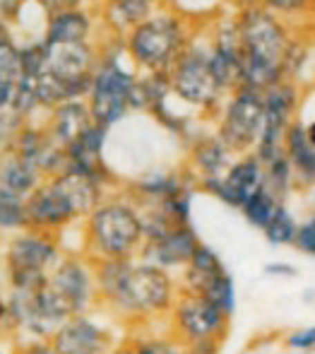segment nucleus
<instances>
[{"mask_svg": "<svg viewBox=\"0 0 315 354\" xmlns=\"http://www.w3.org/2000/svg\"><path fill=\"white\" fill-rule=\"evenodd\" d=\"M198 34L195 22L181 10L164 5L123 39L128 58L140 73H169Z\"/></svg>", "mask_w": 315, "mask_h": 354, "instance_id": "nucleus-5", "label": "nucleus"}, {"mask_svg": "<svg viewBox=\"0 0 315 354\" xmlns=\"http://www.w3.org/2000/svg\"><path fill=\"white\" fill-rule=\"evenodd\" d=\"M44 176L39 174L37 167L19 157L15 149L0 157V193H12L19 198H29L39 188Z\"/></svg>", "mask_w": 315, "mask_h": 354, "instance_id": "nucleus-25", "label": "nucleus"}, {"mask_svg": "<svg viewBox=\"0 0 315 354\" xmlns=\"http://www.w3.org/2000/svg\"><path fill=\"white\" fill-rule=\"evenodd\" d=\"M238 154L229 147L217 133H200L195 140L188 142V162L186 169L193 174L195 183L202 178L224 176L227 169L233 164Z\"/></svg>", "mask_w": 315, "mask_h": 354, "instance_id": "nucleus-19", "label": "nucleus"}, {"mask_svg": "<svg viewBox=\"0 0 315 354\" xmlns=\"http://www.w3.org/2000/svg\"><path fill=\"white\" fill-rule=\"evenodd\" d=\"M99 51L87 104L99 126L113 128L133 113V89L140 71L128 58L123 39L102 32Z\"/></svg>", "mask_w": 315, "mask_h": 354, "instance_id": "nucleus-6", "label": "nucleus"}, {"mask_svg": "<svg viewBox=\"0 0 315 354\" xmlns=\"http://www.w3.org/2000/svg\"><path fill=\"white\" fill-rule=\"evenodd\" d=\"M282 203H284L282 198H279L277 193H274L272 188L265 183L262 188H258V191H255L253 196L248 198L246 203H243V207L238 212L243 214V219H246L251 227H255V229H260V232H262Z\"/></svg>", "mask_w": 315, "mask_h": 354, "instance_id": "nucleus-28", "label": "nucleus"}, {"mask_svg": "<svg viewBox=\"0 0 315 354\" xmlns=\"http://www.w3.org/2000/svg\"><path fill=\"white\" fill-rule=\"evenodd\" d=\"M200 243L202 241H200L193 224H171L157 239L144 241L140 258L164 268V270H183L190 263V258L195 256Z\"/></svg>", "mask_w": 315, "mask_h": 354, "instance_id": "nucleus-17", "label": "nucleus"}, {"mask_svg": "<svg viewBox=\"0 0 315 354\" xmlns=\"http://www.w3.org/2000/svg\"><path fill=\"white\" fill-rule=\"evenodd\" d=\"M97 32H102L97 10H94V12H89L84 5H79V8L51 10V17H48L44 41H46V44L99 41Z\"/></svg>", "mask_w": 315, "mask_h": 354, "instance_id": "nucleus-21", "label": "nucleus"}, {"mask_svg": "<svg viewBox=\"0 0 315 354\" xmlns=\"http://www.w3.org/2000/svg\"><path fill=\"white\" fill-rule=\"evenodd\" d=\"M262 186H265V164L255 152L238 154L224 176L198 181V191L214 196L217 201H222L224 205L233 207V210H241L243 203Z\"/></svg>", "mask_w": 315, "mask_h": 354, "instance_id": "nucleus-14", "label": "nucleus"}, {"mask_svg": "<svg viewBox=\"0 0 315 354\" xmlns=\"http://www.w3.org/2000/svg\"><path fill=\"white\" fill-rule=\"evenodd\" d=\"M284 154L292 162L294 176H296V188L306 191L315 188V145L308 140L306 123L298 118L287 131L284 138Z\"/></svg>", "mask_w": 315, "mask_h": 354, "instance_id": "nucleus-24", "label": "nucleus"}, {"mask_svg": "<svg viewBox=\"0 0 315 354\" xmlns=\"http://www.w3.org/2000/svg\"><path fill=\"white\" fill-rule=\"evenodd\" d=\"M22 0H0V29H8L12 34V24L17 17V10Z\"/></svg>", "mask_w": 315, "mask_h": 354, "instance_id": "nucleus-38", "label": "nucleus"}, {"mask_svg": "<svg viewBox=\"0 0 315 354\" xmlns=\"http://www.w3.org/2000/svg\"><path fill=\"white\" fill-rule=\"evenodd\" d=\"M265 272L269 277H296V268L292 263H284V261H277V263H267L265 266Z\"/></svg>", "mask_w": 315, "mask_h": 354, "instance_id": "nucleus-40", "label": "nucleus"}, {"mask_svg": "<svg viewBox=\"0 0 315 354\" xmlns=\"http://www.w3.org/2000/svg\"><path fill=\"white\" fill-rule=\"evenodd\" d=\"M233 12L243 44L241 84L265 92L284 82V56L301 29L284 22L260 0H238Z\"/></svg>", "mask_w": 315, "mask_h": 354, "instance_id": "nucleus-2", "label": "nucleus"}, {"mask_svg": "<svg viewBox=\"0 0 315 354\" xmlns=\"http://www.w3.org/2000/svg\"><path fill=\"white\" fill-rule=\"evenodd\" d=\"M229 321L231 316H227L217 304L186 289H181L171 308L173 335L181 345H204V342L222 345L229 335Z\"/></svg>", "mask_w": 315, "mask_h": 354, "instance_id": "nucleus-10", "label": "nucleus"}, {"mask_svg": "<svg viewBox=\"0 0 315 354\" xmlns=\"http://www.w3.org/2000/svg\"><path fill=\"white\" fill-rule=\"evenodd\" d=\"M166 5V0H99L97 17L104 34L126 39L135 27Z\"/></svg>", "mask_w": 315, "mask_h": 354, "instance_id": "nucleus-18", "label": "nucleus"}, {"mask_svg": "<svg viewBox=\"0 0 315 354\" xmlns=\"http://www.w3.org/2000/svg\"><path fill=\"white\" fill-rule=\"evenodd\" d=\"M198 188H186V191L176 193V196L166 198L164 203L154 205L171 224H190V212H193V198Z\"/></svg>", "mask_w": 315, "mask_h": 354, "instance_id": "nucleus-34", "label": "nucleus"}, {"mask_svg": "<svg viewBox=\"0 0 315 354\" xmlns=\"http://www.w3.org/2000/svg\"><path fill=\"white\" fill-rule=\"evenodd\" d=\"M219 342H204V345H171L164 354H219Z\"/></svg>", "mask_w": 315, "mask_h": 354, "instance_id": "nucleus-37", "label": "nucleus"}, {"mask_svg": "<svg viewBox=\"0 0 315 354\" xmlns=\"http://www.w3.org/2000/svg\"><path fill=\"white\" fill-rule=\"evenodd\" d=\"M287 347L298 352H315V326L301 328V330H294L292 335H287Z\"/></svg>", "mask_w": 315, "mask_h": 354, "instance_id": "nucleus-36", "label": "nucleus"}, {"mask_svg": "<svg viewBox=\"0 0 315 354\" xmlns=\"http://www.w3.org/2000/svg\"><path fill=\"white\" fill-rule=\"evenodd\" d=\"M214 133L236 154L253 152L265 121V92L238 84L214 113Z\"/></svg>", "mask_w": 315, "mask_h": 354, "instance_id": "nucleus-9", "label": "nucleus"}, {"mask_svg": "<svg viewBox=\"0 0 315 354\" xmlns=\"http://www.w3.org/2000/svg\"><path fill=\"white\" fill-rule=\"evenodd\" d=\"M10 149H15L19 157L27 159L32 167H37L44 178L56 176L68 167L65 147L53 140L44 123H22L15 133Z\"/></svg>", "mask_w": 315, "mask_h": 354, "instance_id": "nucleus-15", "label": "nucleus"}, {"mask_svg": "<svg viewBox=\"0 0 315 354\" xmlns=\"http://www.w3.org/2000/svg\"><path fill=\"white\" fill-rule=\"evenodd\" d=\"M0 354H5V352H3V350H0Z\"/></svg>", "mask_w": 315, "mask_h": 354, "instance_id": "nucleus-44", "label": "nucleus"}, {"mask_svg": "<svg viewBox=\"0 0 315 354\" xmlns=\"http://www.w3.org/2000/svg\"><path fill=\"white\" fill-rule=\"evenodd\" d=\"M209 39V68L217 77L224 92H231L241 84V63H243V44L238 32L236 12L219 15L214 22L204 27Z\"/></svg>", "mask_w": 315, "mask_h": 354, "instance_id": "nucleus-13", "label": "nucleus"}, {"mask_svg": "<svg viewBox=\"0 0 315 354\" xmlns=\"http://www.w3.org/2000/svg\"><path fill=\"white\" fill-rule=\"evenodd\" d=\"M94 121L92 109H89L87 99H70L58 106H53L51 111H46V131L51 133V138L61 147H68L73 140H77L84 131H87Z\"/></svg>", "mask_w": 315, "mask_h": 354, "instance_id": "nucleus-23", "label": "nucleus"}, {"mask_svg": "<svg viewBox=\"0 0 315 354\" xmlns=\"http://www.w3.org/2000/svg\"><path fill=\"white\" fill-rule=\"evenodd\" d=\"M29 229L27 217V198L0 193V234H17Z\"/></svg>", "mask_w": 315, "mask_h": 354, "instance_id": "nucleus-30", "label": "nucleus"}, {"mask_svg": "<svg viewBox=\"0 0 315 354\" xmlns=\"http://www.w3.org/2000/svg\"><path fill=\"white\" fill-rule=\"evenodd\" d=\"M48 289L70 316L92 311L94 304H99L94 261L84 253H65L48 275Z\"/></svg>", "mask_w": 315, "mask_h": 354, "instance_id": "nucleus-12", "label": "nucleus"}, {"mask_svg": "<svg viewBox=\"0 0 315 354\" xmlns=\"http://www.w3.org/2000/svg\"><path fill=\"white\" fill-rule=\"evenodd\" d=\"M301 118V116H298ZM303 123H306V133H308V140L315 145V116L313 118H301Z\"/></svg>", "mask_w": 315, "mask_h": 354, "instance_id": "nucleus-43", "label": "nucleus"}, {"mask_svg": "<svg viewBox=\"0 0 315 354\" xmlns=\"http://www.w3.org/2000/svg\"><path fill=\"white\" fill-rule=\"evenodd\" d=\"M202 297L209 299L212 304H217L227 316H233L236 313V284H233L231 272L224 270L219 277H214L202 292Z\"/></svg>", "mask_w": 315, "mask_h": 354, "instance_id": "nucleus-33", "label": "nucleus"}, {"mask_svg": "<svg viewBox=\"0 0 315 354\" xmlns=\"http://www.w3.org/2000/svg\"><path fill=\"white\" fill-rule=\"evenodd\" d=\"M227 270L219 258V253L214 248H209L207 243H200L195 256L190 258V263L181 270V289L193 294H202L207 289V284L219 277Z\"/></svg>", "mask_w": 315, "mask_h": 354, "instance_id": "nucleus-26", "label": "nucleus"}, {"mask_svg": "<svg viewBox=\"0 0 315 354\" xmlns=\"http://www.w3.org/2000/svg\"><path fill=\"white\" fill-rule=\"evenodd\" d=\"M296 232H298V219L289 210L287 201L277 207V212L272 214L267 227L262 229L265 239H267V243H272V246H294Z\"/></svg>", "mask_w": 315, "mask_h": 354, "instance_id": "nucleus-29", "label": "nucleus"}, {"mask_svg": "<svg viewBox=\"0 0 315 354\" xmlns=\"http://www.w3.org/2000/svg\"><path fill=\"white\" fill-rule=\"evenodd\" d=\"M99 304L128 321H147L171 313L181 287L171 270L147 263L142 258L94 261Z\"/></svg>", "mask_w": 315, "mask_h": 354, "instance_id": "nucleus-1", "label": "nucleus"}, {"mask_svg": "<svg viewBox=\"0 0 315 354\" xmlns=\"http://www.w3.org/2000/svg\"><path fill=\"white\" fill-rule=\"evenodd\" d=\"M292 248L301 253V256L315 258V212L298 222V232H296V239H294Z\"/></svg>", "mask_w": 315, "mask_h": 354, "instance_id": "nucleus-35", "label": "nucleus"}, {"mask_svg": "<svg viewBox=\"0 0 315 354\" xmlns=\"http://www.w3.org/2000/svg\"><path fill=\"white\" fill-rule=\"evenodd\" d=\"M301 102V84L292 82V80H284V82L265 89L262 133H260V140L253 149L262 159V164L284 154V138H287L289 128L294 126V121H298Z\"/></svg>", "mask_w": 315, "mask_h": 354, "instance_id": "nucleus-11", "label": "nucleus"}, {"mask_svg": "<svg viewBox=\"0 0 315 354\" xmlns=\"http://www.w3.org/2000/svg\"><path fill=\"white\" fill-rule=\"evenodd\" d=\"M169 82L176 102H181L188 111L214 118L227 92L219 87L209 68V39L204 29H198L190 46L173 63V68L169 71Z\"/></svg>", "mask_w": 315, "mask_h": 354, "instance_id": "nucleus-7", "label": "nucleus"}, {"mask_svg": "<svg viewBox=\"0 0 315 354\" xmlns=\"http://www.w3.org/2000/svg\"><path fill=\"white\" fill-rule=\"evenodd\" d=\"M19 354H61L53 347L51 340H29V345H24Z\"/></svg>", "mask_w": 315, "mask_h": 354, "instance_id": "nucleus-39", "label": "nucleus"}, {"mask_svg": "<svg viewBox=\"0 0 315 354\" xmlns=\"http://www.w3.org/2000/svg\"><path fill=\"white\" fill-rule=\"evenodd\" d=\"M265 183L277 193L282 201H287V196L296 188V176H294L292 162L287 159V154H279V157L269 159L265 164Z\"/></svg>", "mask_w": 315, "mask_h": 354, "instance_id": "nucleus-31", "label": "nucleus"}, {"mask_svg": "<svg viewBox=\"0 0 315 354\" xmlns=\"http://www.w3.org/2000/svg\"><path fill=\"white\" fill-rule=\"evenodd\" d=\"M51 342L61 354H111L113 337L108 328L97 323L89 313H77L58 326Z\"/></svg>", "mask_w": 315, "mask_h": 354, "instance_id": "nucleus-16", "label": "nucleus"}, {"mask_svg": "<svg viewBox=\"0 0 315 354\" xmlns=\"http://www.w3.org/2000/svg\"><path fill=\"white\" fill-rule=\"evenodd\" d=\"M113 183L75 169H63L56 176L44 178L27 198L29 229L61 236L65 229L79 224L102 205Z\"/></svg>", "mask_w": 315, "mask_h": 354, "instance_id": "nucleus-3", "label": "nucleus"}, {"mask_svg": "<svg viewBox=\"0 0 315 354\" xmlns=\"http://www.w3.org/2000/svg\"><path fill=\"white\" fill-rule=\"evenodd\" d=\"M186 188H198L193 174L186 167L181 171H152L135 178L126 186V193L137 203L140 207H154L164 203L166 198L186 191Z\"/></svg>", "mask_w": 315, "mask_h": 354, "instance_id": "nucleus-22", "label": "nucleus"}, {"mask_svg": "<svg viewBox=\"0 0 315 354\" xmlns=\"http://www.w3.org/2000/svg\"><path fill=\"white\" fill-rule=\"evenodd\" d=\"M82 253L92 261L140 258L144 248V219L140 205L128 196H106L82 219Z\"/></svg>", "mask_w": 315, "mask_h": 354, "instance_id": "nucleus-4", "label": "nucleus"}, {"mask_svg": "<svg viewBox=\"0 0 315 354\" xmlns=\"http://www.w3.org/2000/svg\"><path fill=\"white\" fill-rule=\"evenodd\" d=\"M111 128L92 123L77 140H73L65 147V169H75V171L92 174V176L106 178V181H116L111 169L104 162V147H106V138Z\"/></svg>", "mask_w": 315, "mask_h": 354, "instance_id": "nucleus-20", "label": "nucleus"}, {"mask_svg": "<svg viewBox=\"0 0 315 354\" xmlns=\"http://www.w3.org/2000/svg\"><path fill=\"white\" fill-rule=\"evenodd\" d=\"M0 330H15L12 321H10V311H8V299L0 297Z\"/></svg>", "mask_w": 315, "mask_h": 354, "instance_id": "nucleus-41", "label": "nucleus"}, {"mask_svg": "<svg viewBox=\"0 0 315 354\" xmlns=\"http://www.w3.org/2000/svg\"><path fill=\"white\" fill-rule=\"evenodd\" d=\"M51 10H65V8H79L84 5V0H44Z\"/></svg>", "mask_w": 315, "mask_h": 354, "instance_id": "nucleus-42", "label": "nucleus"}, {"mask_svg": "<svg viewBox=\"0 0 315 354\" xmlns=\"http://www.w3.org/2000/svg\"><path fill=\"white\" fill-rule=\"evenodd\" d=\"M65 256L61 239L56 234L24 229L8 239L5 243V277L10 289L19 292H39L48 284V275Z\"/></svg>", "mask_w": 315, "mask_h": 354, "instance_id": "nucleus-8", "label": "nucleus"}, {"mask_svg": "<svg viewBox=\"0 0 315 354\" xmlns=\"http://www.w3.org/2000/svg\"><path fill=\"white\" fill-rule=\"evenodd\" d=\"M19 80H22L19 44L12 37H0V113L10 111Z\"/></svg>", "mask_w": 315, "mask_h": 354, "instance_id": "nucleus-27", "label": "nucleus"}, {"mask_svg": "<svg viewBox=\"0 0 315 354\" xmlns=\"http://www.w3.org/2000/svg\"><path fill=\"white\" fill-rule=\"evenodd\" d=\"M260 3L301 32H306L301 24L315 15V0H260Z\"/></svg>", "mask_w": 315, "mask_h": 354, "instance_id": "nucleus-32", "label": "nucleus"}]
</instances>
